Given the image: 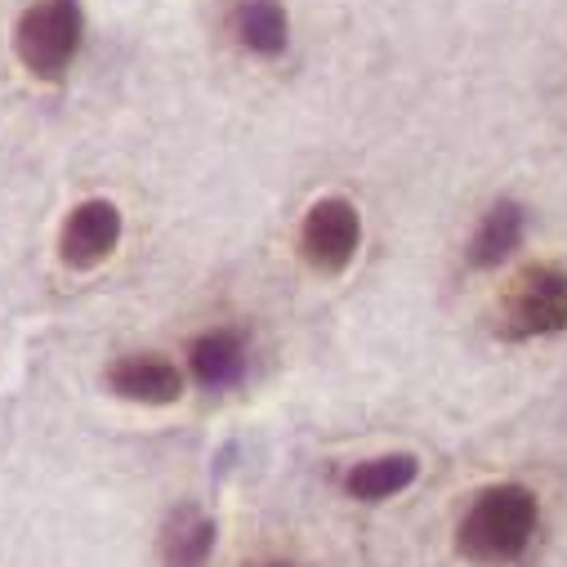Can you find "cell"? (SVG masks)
<instances>
[{"mask_svg":"<svg viewBox=\"0 0 567 567\" xmlns=\"http://www.w3.org/2000/svg\"><path fill=\"white\" fill-rule=\"evenodd\" d=\"M81 32H85V19L76 10V0H37L14 28V54L32 76L59 81L81 50Z\"/></svg>","mask_w":567,"mask_h":567,"instance_id":"obj_2","label":"cell"},{"mask_svg":"<svg viewBox=\"0 0 567 567\" xmlns=\"http://www.w3.org/2000/svg\"><path fill=\"white\" fill-rule=\"evenodd\" d=\"M112 393H121L125 402H144V406H171L184 398V375L175 362L153 358V353H130L121 362H112L107 371Z\"/></svg>","mask_w":567,"mask_h":567,"instance_id":"obj_6","label":"cell"},{"mask_svg":"<svg viewBox=\"0 0 567 567\" xmlns=\"http://www.w3.org/2000/svg\"><path fill=\"white\" fill-rule=\"evenodd\" d=\"M411 483H415V456H406V452L362 461V465L349 470V478H344L349 496H358V501H389V496H398V492L411 487Z\"/></svg>","mask_w":567,"mask_h":567,"instance_id":"obj_8","label":"cell"},{"mask_svg":"<svg viewBox=\"0 0 567 567\" xmlns=\"http://www.w3.org/2000/svg\"><path fill=\"white\" fill-rule=\"evenodd\" d=\"M121 241V210L103 197L94 202H81L68 224H63V237H59V255L68 268H99Z\"/></svg>","mask_w":567,"mask_h":567,"instance_id":"obj_5","label":"cell"},{"mask_svg":"<svg viewBox=\"0 0 567 567\" xmlns=\"http://www.w3.org/2000/svg\"><path fill=\"white\" fill-rule=\"evenodd\" d=\"M518 237H523V210H518L514 202L492 206V210L483 215L474 241H470V264H478V268H496V264L518 246Z\"/></svg>","mask_w":567,"mask_h":567,"instance_id":"obj_9","label":"cell"},{"mask_svg":"<svg viewBox=\"0 0 567 567\" xmlns=\"http://www.w3.org/2000/svg\"><path fill=\"white\" fill-rule=\"evenodd\" d=\"M532 527H536V496L527 487H514V483L487 487L465 514L456 532V549L478 567H501L527 549Z\"/></svg>","mask_w":567,"mask_h":567,"instance_id":"obj_1","label":"cell"},{"mask_svg":"<svg viewBox=\"0 0 567 567\" xmlns=\"http://www.w3.org/2000/svg\"><path fill=\"white\" fill-rule=\"evenodd\" d=\"M215 549V523L184 509L171 518L166 536H162V554H166V567H202L206 554Z\"/></svg>","mask_w":567,"mask_h":567,"instance_id":"obj_11","label":"cell"},{"mask_svg":"<svg viewBox=\"0 0 567 567\" xmlns=\"http://www.w3.org/2000/svg\"><path fill=\"white\" fill-rule=\"evenodd\" d=\"M496 331L505 340H536L567 331V277L549 264L523 268L501 296Z\"/></svg>","mask_w":567,"mask_h":567,"instance_id":"obj_3","label":"cell"},{"mask_svg":"<svg viewBox=\"0 0 567 567\" xmlns=\"http://www.w3.org/2000/svg\"><path fill=\"white\" fill-rule=\"evenodd\" d=\"M246 367V349L233 331H210L193 344V375L206 384V389H224L241 375Z\"/></svg>","mask_w":567,"mask_h":567,"instance_id":"obj_10","label":"cell"},{"mask_svg":"<svg viewBox=\"0 0 567 567\" xmlns=\"http://www.w3.org/2000/svg\"><path fill=\"white\" fill-rule=\"evenodd\" d=\"M287 28H291L287 23V10H281L277 0H246V6L237 10V19H233L237 41L250 54H264V59L287 50Z\"/></svg>","mask_w":567,"mask_h":567,"instance_id":"obj_7","label":"cell"},{"mask_svg":"<svg viewBox=\"0 0 567 567\" xmlns=\"http://www.w3.org/2000/svg\"><path fill=\"white\" fill-rule=\"evenodd\" d=\"M277 567H281V563H277Z\"/></svg>","mask_w":567,"mask_h":567,"instance_id":"obj_12","label":"cell"},{"mask_svg":"<svg viewBox=\"0 0 567 567\" xmlns=\"http://www.w3.org/2000/svg\"><path fill=\"white\" fill-rule=\"evenodd\" d=\"M358 241H362V219H358L353 202L322 197L309 206V215L300 224V255L313 272H322V277L344 272L358 255Z\"/></svg>","mask_w":567,"mask_h":567,"instance_id":"obj_4","label":"cell"}]
</instances>
